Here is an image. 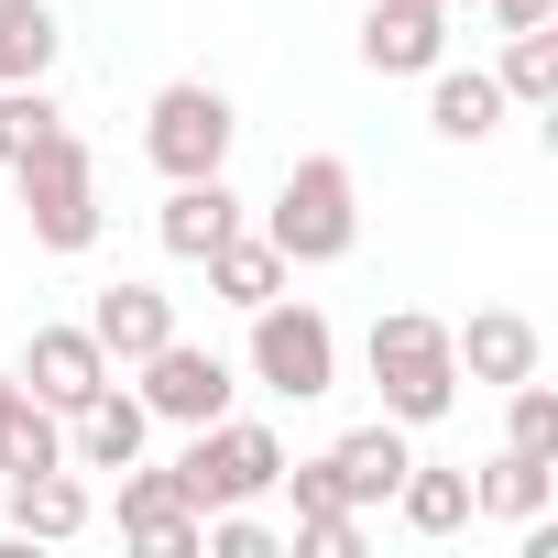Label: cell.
Masks as SVG:
<instances>
[{
	"mask_svg": "<svg viewBox=\"0 0 558 558\" xmlns=\"http://www.w3.org/2000/svg\"><path fill=\"white\" fill-rule=\"evenodd\" d=\"M263 241L286 252L296 274L340 263V252L362 241V175H351L340 154H296V165H286V186H274V208H263Z\"/></svg>",
	"mask_w": 558,
	"mask_h": 558,
	"instance_id": "cell-1",
	"label": "cell"
},
{
	"mask_svg": "<svg viewBox=\"0 0 558 558\" xmlns=\"http://www.w3.org/2000/svg\"><path fill=\"white\" fill-rule=\"evenodd\" d=\"M362 362H373V384H384V416H395V427H438V416L460 405V351H449V318H427V307L373 318Z\"/></svg>",
	"mask_w": 558,
	"mask_h": 558,
	"instance_id": "cell-2",
	"label": "cell"
},
{
	"mask_svg": "<svg viewBox=\"0 0 558 558\" xmlns=\"http://www.w3.org/2000/svg\"><path fill=\"white\" fill-rule=\"evenodd\" d=\"M12 175H23V219H34L45 252H88V241H99V154H88L66 121H56Z\"/></svg>",
	"mask_w": 558,
	"mask_h": 558,
	"instance_id": "cell-3",
	"label": "cell"
},
{
	"mask_svg": "<svg viewBox=\"0 0 558 558\" xmlns=\"http://www.w3.org/2000/svg\"><path fill=\"white\" fill-rule=\"evenodd\" d=\"M274 471H286V438L252 427V416H208V427H186V449H175V482H186L197 514H219V504H263Z\"/></svg>",
	"mask_w": 558,
	"mask_h": 558,
	"instance_id": "cell-4",
	"label": "cell"
},
{
	"mask_svg": "<svg viewBox=\"0 0 558 558\" xmlns=\"http://www.w3.org/2000/svg\"><path fill=\"white\" fill-rule=\"evenodd\" d=\"M252 384L286 395V405H318L340 384V329L307 307V296H263L252 307Z\"/></svg>",
	"mask_w": 558,
	"mask_h": 558,
	"instance_id": "cell-5",
	"label": "cell"
},
{
	"mask_svg": "<svg viewBox=\"0 0 558 558\" xmlns=\"http://www.w3.org/2000/svg\"><path fill=\"white\" fill-rule=\"evenodd\" d=\"M230 143H241V110H230L208 77L154 88V110H143V154H154L165 186H175V175H230Z\"/></svg>",
	"mask_w": 558,
	"mask_h": 558,
	"instance_id": "cell-6",
	"label": "cell"
},
{
	"mask_svg": "<svg viewBox=\"0 0 558 558\" xmlns=\"http://www.w3.org/2000/svg\"><path fill=\"white\" fill-rule=\"evenodd\" d=\"M132 373H143L132 395L154 405V427H208V416H230V362H219V351H197L186 329H175L165 351H143Z\"/></svg>",
	"mask_w": 558,
	"mask_h": 558,
	"instance_id": "cell-7",
	"label": "cell"
},
{
	"mask_svg": "<svg viewBox=\"0 0 558 558\" xmlns=\"http://www.w3.org/2000/svg\"><path fill=\"white\" fill-rule=\"evenodd\" d=\"M12 373H23V395H45L56 416H77V405L110 384V351L88 340V318H77V329L56 318V329H34V340H23V362H12Z\"/></svg>",
	"mask_w": 558,
	"mask_h": 558,
	"instance_id": "cell-8",
	"label": "cell"
},
{
	"mask_svg": "<svg viewBox=\"0 0 558 558\" xmlns=\"http://www.w3.org/2000/svg\"><path fill=\"white\" fill-rule=\"evenodd\" d=\"M405 460H416V449H405V427H395V416H373V427H340V438L318 449V471L340 482V504H351V514H373V504H395V482H405Z\"/></svg>",
	"mask_w": 558,
	"mask_h": 558,
	"instance_id": "cell-9",
	"label": "cell"
},
{
	"mask_svg": "<svg viewBox=\"0 0 558 558\" xmlns=\"http://www.w3.org/2000/svg\"><path fill=\"white\" fill-rule=\"evenodd\" d=\"M449 56V12L438 0H373L362 12V66L373 77H427Z\"/></svg>",
	"mask_w": 558,
	"mask_h": 558,
	"instance_id": "cell-10",
	"label": "cell"
},
{
	"mask_svg": "<svg viewBox=\"0 0 558 558\" xmlns=\"http://www.w3.org/2000/svg\"><path fill=\"white\" fill-rule=\"evenodd\" d=\"M143 438H154V405H143V395H121V373L66 416V460H77V471H132V460H143Z\"/></svg>",
	"mask_w": 558,
	"mask_h": 558,
	"instance_id": "cell-11",
	"label": "cell"
},
{
	"mask_svg": "<svg viewBox=\"0 0 558 558\" xmlns=\"http://www.w3.org/2000/svg\"><path fill=\"white\" fill-rule=\"evenodd\" d=\"M230 230H241V197H230V175H175V186H165V208H154V241H165L175 263H208Z\"/></svg>",
	"mask_w": 558,
	"mask_h": 558,
	"instance_id": "cell-12",
	"label": "cell"
},
{
	"mask_svg": "<svg viewBox=\"0 0 558 558\" xmlns=\"http://www.w3.org/2000/svg\"><path fill=\"white\" fill-rule=\"evenodd\" d=\"M88 340L110 351V373H132L143 351L175 340V296H165V286H99V296H88Z\"/></svg>",
	"mask_w": 558,
	"mask_h": 558,
	"instance_id": "cell-13",
	"label": "cell"
},
{
	"mask_svg": "<svg viewBox=\"0 0 558 558\" xmlns=\"http://www.w3.org/2000/svg\"><path fill=\"white\" fill-rule=\"evenodd\" d=\"M449 351H460V384H525L536 362H547V340H536V318H514V307H482L471 329H449Z\"/></svg>",
	"mask_w": 558,
	"mask_h": 558,
	"instance_id": "cell-14",
	"label": "cell"
},
{
	"mask_svg": "<svg viewBox=\"0 0 558 558\" xmlns=\"http://www.w3.org/2000/svg\"><path fill=\"white\" fill-rule=\"evenodd\" d=\"M504 110H514V99L493 88V66H449V56L427 66V132H438V143H493Z\"/></svg>",
	"mask_w": 558,
	"mask_h": 558,
	"instance_id": "cell-15",
	"label": "cell"
},
{
	"mask_svg": "<svg viewBox=\"0 0 558 558\" xmlns=\"http://www.w3.org/2000/svg\"><path fill=\"white\" fill-rule=\"evenodd\" d=\"M121 536H143V547L186 558V547H197V504H186V482L132 460V471H121Z\"/></svg>",
	"mask_w": 558,
	"mask_h": 558,
	"instance_id": "cell-16",
	"label": "cell"
},
{
	"mask_svg": "<svg viewBox=\"0 0 558 558\" xmlns=\"http://www.w3.org/2000/svg\"><path fill=\"white\" fill-rule=\"evenodd\" d=\"M286 286H296V263L274 252L263 230H230V241L208 252V296H219V307H241V318H252L263 296H286Z\"/></svg>",
	"mask_w": 558,
	"mask_h": 558,
	"instance_id": "cell-17",
	"label": "cell"
},
{
	"mask_svg": "<svg viewBox=\"0 0 558 558\" xmlns=\"http://www.w3.org/2000/svg\"><path fill=\"white\" fill-rule=\"evenodd\" d=\"M12 536H45V547H66V536H88V482L56 460V471H12Z\"/></svg>",
	"mask_w": 558,
	"mask_h": 558,
	"instance_id": "cell-18",
	"label": "cell"
},
{
	"mask_svg": "<svg viewBox=\"0 0 558 558\" xmlns=\"http://www.w3.org/2000/svg\"><path fill=\"white\" fill-rule=\"evenodd\" d=\"M547 493H558V460L493 449V471L471 482V514H504V525H525V514H547Z\"/></svg>",
	"mask_w": 558,
	"mask_h": 558,
	"instance_id": "cell-19",
	"label": "cell"
},
{
	"mask_svg": "<svg viewBox=\"0 0 558 558\" xmlns=\"http://www.w3.org/2000/svg\"><path fill=\"white\" fill-rule=\"evenodd\" d=\"M395 514H405L416 536H460V525H471V471L405 460V482H395Z\"/></svg>",
	"mask_w": 558,
	"mask_h": 558,
	"instance_id": "cell-20",
	"label": "cell"
},
{
	"mask_svg": "<svg viewBox=\"0 0 558 558\" xmlns=\"http://www.w3.org/2000/svg\"><path fill=\"white\" fill-rule=\"evenodd\" d=\"M66 460V416L45 395H12L0 405V471H56Z\"/></svg>",
	"mask_w": 558,
	"mask_h": 558,
	"instance_id": "cell-21",
	"label": "cell"
},
{
	"mask_svg": "<svg viewBox=\"0 0 558 558\" xmlns=\"http://www.w3.org/2000/svg\"><path fill=\"white\" fill-rule=\"evenodd\" d=\"M56 12H45V0H0V88H12V77H56Z\"/></svg>",
	"mask_w": 558,
	"mask_h": 558,
	"instance_id": "cell-22",
	"label": "cell"
},
{
	"mask_svg": "<svg viewBox=\"0 0 558 558\" xmlns=\"http://www.w3.org/2000/svg\"><path fill=\"white\" fill-rule=\"evenodd\" d=\"M493 88H504L514 110H547V99H558V34H547V23L504 34V66H493Z\"/></svg>",
	"mask_w": 558,
	"mask_h": 558,
	"instance_id": "cell-23",
	"label": "cell"
},
{
	"mask_svg": "<svg viewBox=\"0 0 558 558\" xmlns=\"http://www.w3.org/2000/svg\"><path fill=\"white\" fill-rule=\"evenodd\" d=\"M56 121H66V110H56V88H45V77H12V88H0V165H23Z\"/></svg>",
	"mask_w": 558,
	"mask_h": 558,
	"instance_id": "cell-24",
	"label": "cell"
},
{
	"mask_svg": "<svg viewBox=\"0 0 558 558\" xmlns=\"http://www.w3.org/2000/svg\"><path fill=\"white\" fill-rule=\"evenodd\" d=\"M504 449H525V460H558V395L525 373V384H504Z\"/></svg>",
	"mask_w": 558,
	"mask_h": 558,
	"instance_id": "cell-25",
	"label": "cell"
},
{
	"mask_svg": "<svg viewBox=\"0 0 558 558\" xmlns=\"http://www.w3.org/2000/svg\"><path fill=\"white\" fill-rule=\"evenodd\" d=\"M296 558H362V514H351V504L296 514Z\"/></svg>",
	"mask_w": 558,
	"mask_h": 558,
	"instance_id": "cell-26",
	"label": "cell"
},
{
	"mask_svg": "<svg viewBox=\"0 0 558 558\" xmlns=\"http://www.w3.org/2000/svg\"><path fill=\"white\" fill-rule=\"evenodd\" d=\"M493 23H504V34H525V23H558V0H493Z\"/></svg>",
	"mask_w": 558,
	"mask_h": 558,
	"instance_id": "cell-27",
	"label": "cell"
},
{
	"mask_svg": "<svg viewBox=\"0 0 558 558\" xmlns=\"http://www.w3.org/2000/svg\"><path fill=\"white\" fill-rule=\"evenodd\" d=\"M12 395H23V373H0V405H12Z\"/></svg>",
	"mask_w": 558,
	"mask_h": 558,
	"instance_id": "cell-28",
	"label": "cell"
},
{
	"mask_svg": "<svg viewBox=\"0 0 558 558\" xmlns=\"http://www.w3.org/2000/svg\"><path fill=\"white\" fill-rule=\"evenodd\" d=\"M438 12H449V0H438Z\"/></svg>",
	"mask_w": 558,
	"mask_h": 558,
	"instance_id": "cell-29",
	"label": "cell"
}]
</instances>
